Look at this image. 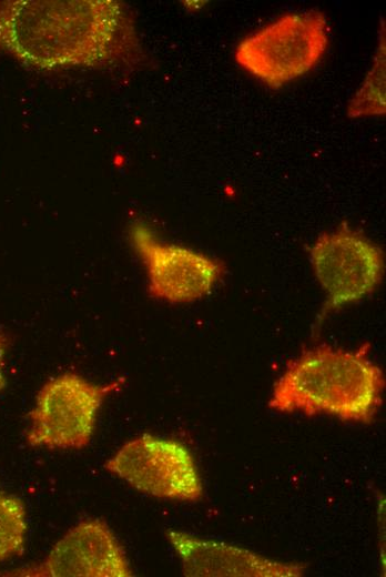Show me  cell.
I'll return each mask as SVG.
<instances>
[{
	"label": "cell",
	"instance_id": "obj_1",
	"mask_svg": "<svg viewBox=\"0 0 386 577\" xmlns=\"http://www.w3.org/2000/svg\"><path fill=\"white\" fill-rule=\"evenodd\" d=\"M0 51L40 70L144 60L131 13L113 0L0 1Z\"/></svg>",
	"mask_w": 386,
	"mask_h": 577
},
{
	"label": "cell",
	"instance_id": "obj_2",
	"mask_svg": "<svg viewBox=\"0 0 386 577\" xmlns=\"http://www.w3.org/2000/svg\"><path fill=\"white\" fill-rule=\"evenodd\" d=\"M368 347L348 351L319 345L302 352L286 363L267 406L278 413L370 423L380 406L385 379L369 360Z\"/></svg>",
	"mask_w": 386,
	"mask_h": 577
},
{
	"label": "cell",
	"instance_id": "obj_3",
	"mask_svg": "<svg viewBox=\"0 0 386 577\" xmlns=\"http://www.w3.org/2000/svg\"><path fill=\"white\" fill-rule=\"evenodd\" d=\"M329 44L325 13L288 12L242 39L234 59L247 73L272 89L309 72Z\"/></svg>",
	"mask_w": 386,
	"mask_h": 577
},
{
	"label": "cell",
	"instance_id": "obj_4",
	"mask_svg": "<svg viewBox=\"0 0 386 577\" xmlns=\"http://www.w3.org/2000/svg\"><path fill=\"white\" fill-rule=\"evenodd\" d=\"M120 383L96 384L74 372L52 377L40 388L28 415L27 443L49 449L88 446L104 399Z\"/></svg>",
	"mask_w": 386,
	"mask_h": 577
},
{
	"label": "cell",
	"instance_id": "obj_5",
	"mask_svg": "<svg viewBox=\"0 0 386 577\" xmlns=\"http://www.w3.org/2000/svg\"><path fill=\"white\" fill-rule=\"evenodd\" d=\"M104 468L136 490L164 499L197 502L203 484L189 448L175 441L143 434L123 444Z\"/></svg>",
	"mask_w": 386,
	"mask_h": 577
},
{
	"label": "cell",
	"instance_id": "obj_6",
	"mask_svg": "<svg viewBox=\"0 0 386 577\" xmlns=\"http://www.w3.org/2000/svg\"><path fill=\"white\" fill-rule=\"evenodd\" d=\"M309 259L327 296L324 312L360 300L382 280V250L346 222L322 233L309 250Z\"/></svg>",
	"mask_w": 386,
	"mask_h": 577
},
{
	"label": "cell",
	"instance_id": "obj_7",
	"mask_svg": "<svg viewBox=\"0 0 386 577\" xmlns=\"http://www.w3.org/2000/svg\"><path fill=\"white\" fill-rule=\"evenodd\" d=\"M132 245L142 260L149 294L172 304L190 303L207 295L225 273V265L201 252L164 243L142 223L131 227Z\"/></svg>",
	"mask_w": 386,
	"mask_h": 577
},
{
	"label": "cell",
	"instance_id": "obj_8",
	"mask_svg": "<svg viewBox=\"0 0 386 577\" xmlns=\"http://www.w3.org/2000/svg\"><path fill=\"white\" fill-rule=\"evenodd\" d=\"M12 577H129L125 553L109 525L99 518L73 526L39 564L0 574Z\"/></svg>",
	"mask_w": 386,
	"mask_h": 577
},
{
	"label": "cell",
	"instance_id": "obj_9",
	"mask_svg": "<svg viewBox=\"0 0 386 577\" xmlns=\"http://www.w3.org/2000/svg\"><path fill=\"white\" fill-rule=\"evenodd\" d=\"M185 576L297 577L305 566L268 559L226 543L180 530L166 534Z\"/></svg>",
	"mask_w": 386,
	"mask_h": 577
},
{
	"label": "cell",
	"instance_id": "obj_10",
	"mask_svg": "<svg viewBox=\"0 0 386 577\" xmlns=\"http://www.w3.org/2000/svg\"><path fill=\"white\" fill-rule=\"evenodd\" d=\"M385 24L380 23L379 38L373 59V64L363 83L349 100L346 115L351 119L379 117L386 112L385 80L386 50Z\"/></svg>",
	"mask_w": 386,
	"mask_h": 577
},
{
	"label": "cell",
	"instance_id": "obj_11",
	"mask_svg": "<svg viewBox=\"0 0 386 577\" xmlns=\"http://www.w3.org/2000/svg\"><path fill=\"white\" fill-rule=\"evenodd\" d=\"M27 528V510L22 499L0 492V561L22 554Z\"/></svg>",
	"mask_w": 386,
	"mask_h": 577
},
{
	"label": "cell",
	"instance_id": "obj_12",
	"mask_svg": "<svg viewBox=\"0 0 386 577\" xmlns=\"http://www.w3.org/2000/svg\"><path fill=\"white\" fill-rule=\"evenodd\" d=\"M10 346V337L7 333L0 332V394L7 387L6 360Z\"/></svg>",
	"mask_w": 386,
	"mask_h": 577
}]
</instances>
